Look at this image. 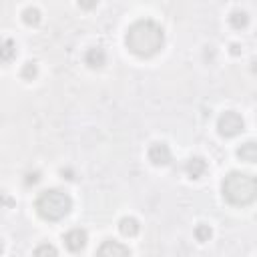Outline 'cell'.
Here are the masks:
<instances>
[{
  "mask_svg": "<svg viewBox=\"0 0 257 257\" xmlns=\"http://www.w3.org/2000/svg\"><path fill=\"white\" fill-rule=\"evenodd\" d=\"M124 42H126V48L133 54L149 58V56H155L163 48L165 30L153 18H141V20H137L128 26Z\"/></svg>",
  "mask_w": 257,
  "mask_h": 257,
  "instance_id": "1",
  "label": "cell"
},
{
  "mask_svg": "<svg viewBox=\"0 0 257 257\" xmlns=\"http://www.w3.org/2000/svg\"><path fill=\"white\" fill-rule=\"evenodd\" d=\"M223 197L237 207L249 205L257 197V181L251 173H241V171H231L221 185Z\"/></svg>",
  "mask_w": 257,
  "mask_h": 257,
  "instance_id": "2",
  "label": "cell"
},
{
  "mask_svg": "<svg viewBox=\"0 0 257 257\" xmlns=\"http://www.w3.org/2000/svg\"><path fill=\"white\" fill-rule=\"evenodd\" d=\"M72 209V199L66 191L60 189H46L36 199V211L46 221H60Z\"/></svg>",
  "mask_w": 257,
  "mask_h": 257,
  "instance_id": "3",
  "label": "cell"
},
{
  "mask_svg": "<svg viewBox=\"0 0 257 257\" xmlns=\"http://www.w3.org/2000/svg\"><path fill=\"white\" fill-rule=\"evenodd\" d=\"M217 131H219L221 137L231 139V137H237L239 133L245 131V122H243V118H241L239 112H235V110H225V112L219 116V120H217Z\"/></svg>",
  "mask_w": 257,
  "mask_h": 257,
  "instance_id": "4",
  "label": "cell"
},
{
  "mask_svg": "<svg viewBox=\"0 0 257 257\" xmlns=\"http://www.w3.org/2000/svg\"><path fill=\"white\" fill-rule=\"evenodd\" d=\"M96 257H131V251L124 243L114 241V239H106L96 249Z\"/></svg>",
  "mask_w": 257,
  "mask_h": 257,
  "instance_id": "5",
  "label": "cell"
},
{
  "mask_svg": "<svg viewBox=\"0 0 257 257\" xmlns=\"http://www.w3.org/2000/svg\"><path fill=\"white\" fill-rule=\"evenodd\" d=\"M86 241H88V237H86V231H84V229H70V231L64 235V245H66V249L72 251V253L82 251V249L86 247Z\"/></svg>",
  "mask_w": 257,
  "mask_h": 257,
  "instance_id": "6",
  "label": "cell"
},
{
  "mask_svg": "<svg viewBox=\"0 0 257 257\" xmlns=\"http://www.w3.org/2000/svg\"><path fill=\"white\" fill-rule=\"evenodd\" d=\"M149 161L153 165H169L171 163V149L165 143H155L149 149Z\"/></svg>",
  "mask_w": 257,
  "mask_h": 257,
  "instance_id": "7",
  "label": "cell"
},
{
  "mask_svg": "<svg viewBox=\"0 0 257 257\" xmlns=\"http://www.w3.org/2000/svg\"><path fill=\"white\" fill-rule=\"evenodd\" d=\"M16 42L10 38H0V64H8L16 58Z\"/></svg>",
  "mask_w": 257,
  "mask_h": 257,
  "instance_id": "8",
  "label": "cell"
},
{
  "mask_svg": "<svg viewBox=\"0 0 257 257\" xmlns=\"http://www.w3.org/2000/svg\"><path fill=\"white\" fill-rule=\"evenodd\" d=\"M84 60H86V64H88L90 68H100V66L106 62V52H104V48H100V46H92V48H88Z\"/></svg>",
  "mask_w": 257,
  "mask_h": 257,
  "instance_id": "9",
  "label": "cell"
},
{
  "mask_svg": "<svg viewBox=\"0 0 257 257\" xmlns=\"http://www.w3.org/2000/svg\"><path fill=\"white\" fill-rule=\"evenodd\" d=\"M185 171H187V175H189L191 179H199V177L207 171V163H205V159H201V157H191V159L187 161V165H185Z\"/></svg>",
  "mask_w": 257,
  "mask_h": 257,
  "instance_id": "10",
  "label": "cell"
},
{
  "mask_svg": "<svg viewBox=\"0 0 257 257\" xmlns=\"http://www.w3.org/2000/svg\"><path fill=\"white\" fill-rule=\"evenodd\" d=\"M237 155H239V159L245 161V163H255V161H257V145H255V141L243 143V145L237 149Z\"/></svg>",
  "mask_w": 257,
  "mask_h": 257,
  "instance_id": "11",
  "label": "cell"
},
{
  "mask_svg": "<svg viewBox=\"0 0 257 257\" xmlns=\"http://www.w3.org/2000/svg\"><path fill=\"white\" fill-rule=\"evenodd\" d=\"M139 221L135 217H122L120 223H118V231L124 235V237H135L139 233Z\"/></svg>",
  "mask_w": 257,
  "mask_h": 257,
  "instance_id": "12",
  "label": "cell"
},
{
  "mask_svg": "<svg viewBox=\"0 0 257 257\" xmlns=\"http://www.w3.org/2000/svg\"><path fill=\"white\" fill-rule=\"evenodd\" d=\"M229 22H231V26H233V28L241 30V28H245V26L249 24V14H247L245 10H235V12H231Z\"/></svg>",
  "mask_w": 257,
  "mask_h": 257,
  "instance_id": "13",
  "label": "cell"
},
{
  "mask_svg": "<svg viewBox=\"0 0 257 257\" xmlns=\"http://www.w3.org/2000/svg\"><path fill=\"white\" fill-rule=\"evenodd\" d=\"M34 257H58V251L50 243H42L34 249Z\"/></svg>",
  "mask_w": 257,
  "mask_h": 257,
  "instance_id": "14",
  "label": "cell"
},
{
  "mask_svg": "<svg viewBox=\"0 0 257 257\" xmlns=\"http://www.w3.org/2000/svg\"><path fill=\"white\" fill-rule=\"evenodd\" d=\"M24 22H26V24H38V22H40V12H38V8H26V10H24Z\"/></svg>",
  "mask_w": 257,
  "mask_h": 257,
  "instance_id": "15",
  "label": "cell"
},
{
  "mask_svg": "<svg viewBox=\"0 0 257 257\" xmlns=\"http://www.w3.org/2000/svg\"><path fill=\"white\" fill-rule=\"evenodd\" d=\"M195 237H197V241H209L211 239V227L209 225H199L195 229Z\"/></svg>",
  "mask_w": 257,
  "mask_h": 257,
  "instance_id": "16",
  "label": "cell"
},
{
  "mask_svg": "<svg viewBox=\"0 0 257 257\" xmlns=\"http://www.w3.org/2000/svg\"><path fill=\"white\" fill-rule=\"evenodd\" d=\"M36 72H38L36 64H34V62H26V64H24V68H22V78L32 80V78L36 76Z\"/></svg>",
  "mask_w": 257,
  "mask_h": 257,
  "instance_id": "17",
  "label": "cell"
},
{
  "mask_svg": "<svg viewBox=\"0 0 257 257\" xmlns=\"http://www.w3.org/2000/svg\"><path fill=\"white\" fill-rule=\"evenodd\" d=\"M38 181H40V173L34 171V173H28V175H26V185H34V183H38Z\"/></svg>",
  "mask_w": 257,
  "mask_h": 257,
  "instance_id": "18",
  "label": "cell"
},
{
  "mask_svg": "<svg viewBox=\"0 0 257 257\" xmlns=\"http://www.w3.org/2000/svg\"><path fill=\"white\" fill-rule=\"evenodd\" d=\"M239 48H241L239 44H233V46H231V52H233V54H239Z\"/></svg>",
  "mask_w": 257,
  "mask_h": 257,
  "instance_id": "19",
  "label": "cell"
},
{
  "mask_svg": "<svg viewBox=\"0 0 257 257\" xmlns=\"http://www.w3.org/2000/svg\"><path fill=\"white\" fill-rule=\"evenodd\" d=\"M0 253H2V239H0Z\"/></svg>",
  "mask_w": 257,
  "mask_h": 257,
  "instance_id": "20",
  "label": "cell"
}]
</instances>
